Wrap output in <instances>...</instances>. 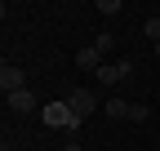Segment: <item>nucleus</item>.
Segmentation results:
<instances>
[{
  "label": "nucleus",
  "instance_id": "10",
  "mask_svg": "<svg viewBox=\"0 0 160 151\" xmlns=\"http://www.w3.org/2000/svg\"><path fill=\"white\" fill-rule=\"evenodd\" d=\"M62 151H80V147H76V142H71V147H62Z\"/></svg>",
  "mask_w": 160,
  "mask_h": 151
},
{
  "label": "nucleus",
  "instance_id": "8",
  "mask_svg": "<svg viewBox=\"0 0 160 151\" xmlns=\"http://www.w3.org/2000/svg\"><path fill=\"white\" fill-rule=\"evenodd\" d=\"M147 116H151L147 102H133V107H129V120H147Z\"/></svg>",
  "mask_w": 160,
  "mask_h": 151
},
{
  "label": "nucleus",
  "instance_id": "12",
  "mask_svg": "<svg viewBox=\"0 0 160 151\" xmlns=\"http://www.w3.org/2000/svg\"><path fill=\"white\" fill-rule=\"evenodd\" d=\"M156 151H160V142H156Z\"/></svg>",
  "mask_w": 160,
  "mask_h": 151
},
{
  "label": "nucleus",
  "instance_id": "7",
  "mask_svg": "<svg viewBox=\"0 0 160 151\" xmlns=\"http://www.w3.org/2000/svg\"><path fill=\"white\" fill-rule=\"evenodd\" d=\"M129 107L133 102H125V98H107V116L111 120H129Z\"/></svg>",
  "mask_w": 160,
  "mask_h": 151
},
{
  "label": "nucleus",
  "instance_id": "2",
  "mask_svg": "<svg viewBox=\"0 0 160 151\" xmlns=\"http://www.w3.org/2000/svg\"><path fill=\"white\" fill-rule=\"evenodd\" d=\"M67 107H71V116H76V120H89L93 111H98V98H93L89 89H76L71 98H67Z\"/></svg>",
  "mask_w": 160,
  "mask_h": 151
},
{
  "label": "nucleus",
  "instance_id": "5",
  "mask_svg": "<svg viewBox=\"0 0 160 151\" xmlns=\"http://www.w3.org/2000/svg\"><path fill=\"white\" fill-rule=\"evenodd\" d=\"M9 107L27 116V111H36V93H31V89H18V93H9Z\"/></svg>",
  "mask_w": 160,
  "mask_h": 151
},
{
  "label": "nucleus",
  "instance_id": "6",
  "mask_svg": "<svg viewBox=\"0 0 160 151\" xmlns=\"http://www.w3.org/2000/svg\"><path fill=\"white\" fill-rule=\"evenodd\" d=\"M76 62H80V71H98L102 67V49H80Z\"/></svg>",
  "mask_w": 160,
  "mask_h": 151
},
{
  "label": "nucleus",
  "instance_id": "3",
  "mask_svg": "<svg viewBox=\"0 0 160 151\" xmlns=\"http://www.w3.org/2000/svg\"><path fill=\"white\" fill-rule=\"evenodd\" d=\"M0 85H5V93H18V89H27V76L18 62H5L0 67Z\"/></svg>",
  "mask_w": 160,
  "mask_h": 151
},
{
  "label": "nucleus",
  "instance_id": "4",
  "mask_svg": "<svg viewBox=\"0 0 160 151\" xmlns=\"http://www.w3.org/2000/svg\"><path fill=\"white\" fill-rule=\"evenodd\" d=\"M129 71H133V62H107V67H98V80H102V85H116V80H125Z\"/></svg>",
  "mask_w": 160,
  "mask_h": 151
},
{
  "label": "nucleus",
  "instance_id": "9",
  "mask_svg": "<svg viewBox=\"0 0 160 151\" xmlns=\"http://www.w3.org/2000/svg\"><path fill=\"white\" fill-rule=\"evenodd\" d=\"M147 36H151L156 45H160V18H147Z\"/></svg>",
  "mask_w": 160,
  "mask_h": 151
},
{
  "label": "nucleus",
  "instance_id": "11",
  "mask_svg": "<svg viewBox=\"0 0 160 151\" xmlns=\"http://www.w3.org/2000/svg\"><path fill=\"white\" fill-rule=\"evenodd\" d=\"M156 58H160V45H156Z\"/></svg>",
  "mask_w": 160,
  "mask_h": 151
},
{
  "label": "nucleus",
  "instance_id": "1",
  "mask_svg": "<svg viewBox=\"0 0 160 151\" xmlns=\"http://www.w3.org/2000/svg\"><path fill=\"white\" fill-rule=\"evenodd\" d=\"M45 124H53V129H76L80 120L71 116V107H67V98H62V102H49V107H45Z\"/></svg>",
  "mask_w": 160,
  "mask_h": 151
}]
</instances>
